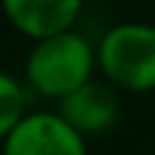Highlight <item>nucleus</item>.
<instances>
[{
    "instance_id": "obj_5",
    "label": "nucleus",
    "mask_w": 155,
    "mask_h": 155,
    "mask_svg": "<svg viewBox=\"0 0 155 155\" xmlns=\"http://www.w3.org/2000/svg\"><path fill=\"white\" fill-rule=\"evenodd\" d=\"M5 22L25 38L38 41L52 33L76 27L84 0H0Z\"/></svg>"
},
{
    "instance_id": "obj_3",
    "label": "nucleus",
    "mask_w": 155,
    "mask_h": 155,
    "mask_svg": "<svg viewBox=\"0 0 155 155\" xmlns=\"http://www.w3.org/2000/svg\"><path fill=\"white\" fill-rule=\"evenodd\" d=\"M3 155H87V136L60 109H30L0 142Z\"/></svg>"
},
{
    "instance_id": "obj_7",
    "label": "nucleus",
    "mask_w": 155,
    "mask_h": 155,
    "mask_svg": "<svg viewBox=\"0 0 155 155\" xmlns=\"http://www.w3.org/2000/svg\"><path fill=\"white\" fill-rule=\"evenodd\" d=\"M0 155H3V150H0Z\"/></svg>"
},
{
    "instance_id": "obj_4",
    "label": "nucleus",
    "mask_w": 155,
    "mask_h": 155,
    "mask_svg": "<svg viewBox=\"0 0 155 155\" xmlns=\"http://www.w3.org/2000/svg\"><path fill=\"white\" fill-rule=\"evenodd\" d=\"M57 109L84 136L106 134L109 128L117 125L120 112H123L117 87L109 84V82H95V79H90L87 84L76 87L63 101H57Z\"/></svg>"
},
{
    "instance_id": "obj_2",
    "label": "nucleus",
    "mask_w": 155,
    "mask_h": 155,
    "mask_svg": "<svg viewBox=\"0 0 155 155\" xmlns=\"http://www.w3.org/2000/svg\"><path fill=\"white\" fill-rule=\"evenodd\" d=\"M98 46L101 76L125 93L155 90V25L120 22L112 25Z\"/></svg>"
},
{
    "instance_id": "obj_1",
    "label": "nucleus",
    "mask_w": 155,
    "mask_h": 155,
    "mask_svg": "<svg viewBox=\"0 0 155 155\" xmlns=\"http://www.w3.org/2000/svg\"><path fill=\"white\" fill-rule=\"evenodd\" d=\"M95 71L98 46L76 27H68L33 41L25 57L22 79L35 98L57 104L76 87L95 79Z\"/></svg>"
},
{
    "instance_id": "obj_6",
    "label": "nucleus",
    "mask_w": 155,
    "mask_h": 155,
    "mask_svg": "<svg viewBox=\"0 0 155 155\" xmlns=\"http://www.w3.org/2000/svg\"><path fill=\"white\" fill-rule=\"evenodd\" d=\"M30 87L25 79L0 68V142L14 131V125L30 112Z\"/></svg>"
}]
</instances>
